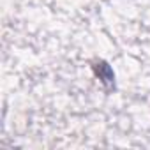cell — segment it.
Listing matches in <instances>:
<instances>
[{
    "label": "cell",
    "instance_id": "1",
    "mask_svg": "<svg viewBox=\"0 0 150 150\" xmlns=\"http://www.w3.org/2000/svg\"><path fill=\"white\" fill-rule=\"evenodd\" d=\"M94 71H96V74H97V76L101 78L103 85H106L108 88L115 87V74H113L111 67H110L106 62H97V64L94 65Z\"/></svg>",
    "mask_w": 150,
    "mask_h": 150
}]
</instances>
